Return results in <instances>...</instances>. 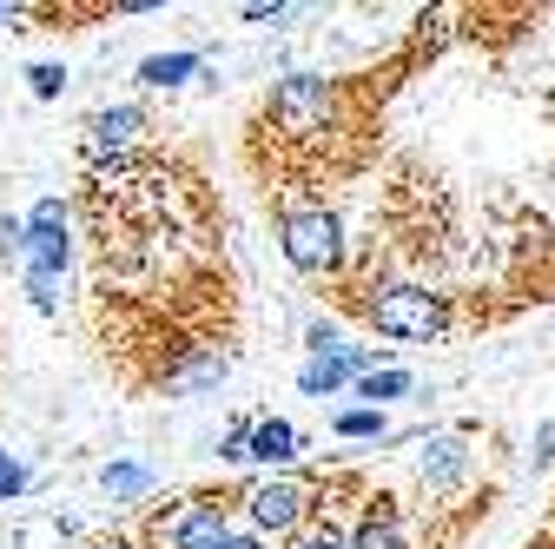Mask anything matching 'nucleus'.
I'll return each instance as SVG.
<instances>
[{
	"label": "nucleus",
	"mask_w": 555,
	"mask_h": 549,
	"mask_svg": "<svg viewBox=\"0 0 555 549\" xmlns=\"http://www.w3.org/2000/svg\"><path fill=\"white\" fill-rule=\"evenodd\" d=\"M27 484H34V463H27V457H14V450H0V503H14Z\"/></svg>",
	"instance_id": "nucleus-15"
},
{
	"label": "nucleus",
	"mask_w": 555,
	"mask_h": 549,
	"mask_svg": "<svg viewBox=\"0 0 555 549\" xmlns=\"http://www.w3.org/2000/svg\"><path fill=\"white\" fill-rule=\"evenodd\" d=\"M232 503L225 490H192L166 510H153L139 523V549H225L238 529H232Z\"/></svg>",
	"instance_id": "nucleus-5"
},
{
	"label": "nucleus",
	"mask_w": 555,
	"mask_h": 549,
	"mask_svg": "<svg viewBox=\"0 0 555 549\" xmlns=\"http://www.w3.org/2000/svg\"><path fill=\"white\" fill-rule=\"evenodd\" d=\"M66 265H74V205H66L60 192H47L27 213V279L53 285Z\"/></svg>",
	"instance_id": "nucleus-7"
},
{
	"label": "nucleus",
	"mask_w": 555,
	"mask_h": 549,
	"mask_svg": "<svg viewBox=\"0 0 555 549\" xmlns=\"http://www.w3.org/2000/svg\"><path fill=\"white\" fill-rule=\"evenodd\" d=\"M146 140H153V113L132 106V100H119V106L87 113V126H80V159H87V166L146 159Z\"/></svg>",
	"instance_id": "nucleus-6"
},
{
	"label": "nucleus",
	"mask_w": 555,
	"mask_h": 549,
	"mask_svg": "<svg viewBox=\"0 0 555 549\" xmlns=\"http://www.w3.org/2000/svg\"><path fill=\"white\" fill-rule=\"evenodd\" d=\"M305 457V431L285 418H251V463H264V476H285Z\"/></svg>",
	"instance_id": "nucleus-9"
},
{
	"label": "nucleus",
	"mask_w": 555,
	"mask_h": 549,
	"mask_svg": "<svg viewBox=\"0 0 555 549\" xmlns=\"http://www.w3.org/2000/svg\"><path fill=\"white\" fill-rule=\"evenodd\" d=\"M198 53H146V60H139V87H146V93H172V87H185L192 74H198Z\"/></svg>",
	"instance_id": "nucleus-11"
},
{
	"label": "nucleus",
	"mask_w": 555,
	"mask_h": 549,
	"mask_svg": "<svg viewBox=\"0 0 555 549\" xmlns=\"http://www.w3.org/2000/svg\"><path fill=\"white\" fill-rule=\"evenodd\" d=\"M416 391V378L403 371V365H377L371 378H358V397L371 404V410H384V404H397V397H410Z\"/></svg>",
	"instance_id": "nucleus-13"
},
{
	"label": "nucleus",
	"mask_w": 555,
	"mask_h": 549,
	"mask_svg": "<svg viewBox=\"0 0 555 549\" xmlns=\"http://www.w3.org/2000/svg\"><path fill=\"white\" fill-rule=\"evenodd\" d=\"M529 457H535V470H542V463H555V418H548V424H535V444H529Z\"/></svg>",
	"instance_id": "nucleus-18"
},
{
	"label": "nucleus",
	"mask_w": 555,
	"mask_h": 549,
	"mask_svg": "<svg viewBox=\"0 0 555 549\" xmlns=\"http://www.w3.org/2000/svg\"><path fill=\"white\" fill-rule=\"evenodd\" d=\"M100 490H106L113 503H139V497L159 490V476H153L146 463H106V470H100Z\"/></svg>",
	"instance_id": "nucleus-12"
},
{
	"label": "nucleus",
	"mask_w": 555,
	"mask_h": 549,
	"mask_svg": "<svg viewBox=\"0 0 555 549\" xmlns=\"http://www.w3.org/2000/svg\"><path fill=\"white\" fill-rule=\"evenodd\" d=\"M463 470H469L463 437H424V457H416V476H424V490H450Z\"/></svg>",
	"instance_id": "nucleus-10"
},
{
	"label": "nucleus",
	"mask_w": 555,
	"mask_h": 549,
	"mask_svg": "<svg viewBox=\"0 0 555 549\" xmlns=\"http://www.w3.org/2000/svg\"><path fill=\"white\" fill-rule=\"evenodd\" d=\"M384 431H390V418H384V410H371V404L337 410V418H331V437H344V444H377Z\"/></svg>",
	"instance_id": "nucleus-14"
},
{
	"label": "nucleus",
	"mask_w": 555,
	"mask_h": 549,
	"mask_svg": "<svg viewBox=\"0 0 555 549\" xmlns=\"http://www.w3.org/2000/svg\"><path fill=\"white\" fill-rule=\"evenodd\" d=\"M351 549H410V523H403L397 497H384V490L364 497V510L351 523Z\"/></svg>",
	"instance_id": "nucleus-8"
},
{
	"label": "nucleus",
	"mask_w": 555,
	"mask_h": 549,
	"mask_svg": "<svg viewBox=\"0 0 555 549\" xmlns=\"http://www.w3.org/2000/svg\"><path fill=\"white\" fill-rule=\"evenodd\" d=\"M271 226H278V252H285L292 271H305V279H344L351 245H344V226H337V213L324 199L278 192L271 199Z\"/></svg>",
	"instance_id": "nucleus-2"
},
{
	"label": "nucleus",
	"mask_w": 555,
	"mask_h": 549,
	"mask_svg": "<svg viewBox=\"0 0 555 549\" xmlns=\"http://www.w3.org/2000/svg\"><path fill=\"white\" fill-rule=\"evenodd\" d=\"M27 93H34V100H60V93H66V66L34 60V66H27Z\"/></svg>",
	"instance_id": "nucleus-16"
},
{
	"label": "nucleus",
	"mask_w": 555,
	"mask_h": 549,
	"mask_svg": "<svg viewBox=\"0 0 555 549\" xmlns=\"http://www.w3.org/2000/svg\"><path fill=\"white\" fill-rule=\"evenodd\" d=\"M238 510L245 523L264 536V542H298L318 516H331V490L324 484H305V476H251L238 490Z\"/></svg>",
	"instance_id": "nucleus-4"
},
{
	"label": "nucleus",
	"mask_w": 555,
	"mask_h": 549,
	"mask_svg": "<svg viewBox=\"0 0 555 549\" xmlns=\"http://www.w3.org/2000/svg\"><path fill=\"white\" fill-rule=\"evenodd\" d=\"M292 549H351V529H337V523L324 516V523H311V529H305Z\"/></svg>",
	"instance_id": "nucleus-17"
},
{
	"label": "nucleus",
	"mask_w": 555,
	"mask_h": 549,
	"mask_svg": "<svg viewBox=\"0 0 555 549\" xmlns=\"http://www.w3.org/2000/svg\"><path fill=\"white\" fill-rule=\"evenodd\" d=\"M264 132L278 146H324L331 132H337V119H344V87L337 80H324V74H285L271 93H264Z\"/></svg>",
	"instance_id": "nucleus-3"
},
{
	"label": "nucleus",
	"mask_w": 555,
	"mask_h": 549,
	"mask_svg": "<svg viewBox=\"0 0 555 549\" xmlns=\"http://www.w3.org/2000/svg\"><path fill=\"white\" fill-rule=\"evenodd\" d=\"M344 305H351L371 331L397 337V345H437V337H450L456 311L443 292L430 285H410V279H377V285H351L344 292Z\"/></svg>",
	"instance_id": "nucleus-1"
},
{
	"label": "nucleus",
	"mask_w": 555,
	"mask_h": 549,
	"mask_svg": "<svg viewBox=\"0 0 555 549\" xmlns=\"http://www.w3.org/2000/svg\"><path fill=\"white\" fill-rule=\"evenodd\" d=\"M225 549H271V542H264V536H258V529H238V536H232V542H225Z\"/></svg>",
	"instance_id": "nucleus-19"
},
{
	"label": "nucleus",
	"mask_w": 555,
	"mask_h": 549,
	"mask_svg": "<svg viewBox=\"0 0 555 549\" xmlns=\"http://www.w3.org/2000/svg\"><path fill=\"white\" fill-rule=\"evenodd\" d=\"M87 549H139L132 536H100V542H87Z\"/></svg>",
	"instance_id": "nucleus-20"
}]
</instances>
